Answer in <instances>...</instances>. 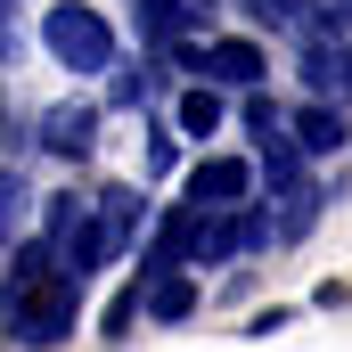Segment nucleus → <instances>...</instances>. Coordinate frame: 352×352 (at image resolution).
I'll return each mask as SVG.
<instances>
[{"label": "nucleus", "instance_id": "9d476101", "mask_svg": "<svg viewBox=\"0 0 352 352\" xmlns=\"http://www.w3.org/2000/svg\"><path fill=\"white\" fill-rule=\"evenodd\" d=\"M263 180H270V197H303V148L278 131V140H263Z\"/></svg>", "mask_w": 352, "mask_h": 352}, {"label": "nucleus", "instance_id": "423d86ee", "mask_svg": "<svg viewBox=\"0 0 352 352\" xmlns=\"http://www.w3.org/2000/svg\"><path fill=\"white\" fill-rule=\"evenodd\" d=\"M41 148H50V156H90V148H98V107H90V98L50 107V115H41Z\"/></svg>", "mask_w": 352, "mask_h": 352}, {"label": "nucleus", "instance_id": "0eeeda50", "mask_svg": "<svg viewBox=\"0 0 352 352\" xmlns=\"http://www.w3.org/2000/svg\"><path fill=\"white\" fill-rule=\"evenodd\" d=\"M303 82H311V98H336L344 107L352 98V50L344 41H311L303 50Z\"/></svg>", "mask_w": 352, "mask_h": 352}, {"label": "nucleus", "instance_id": "20e7f679", "mask_svg": "<svg viewBox=\"0 0 352 352\" xmlns=\"http://www.w3.org/2000/svg\"><path fill=\"white\" fill-rule=\"evenodd\" d=\"M254 180H263V173H254V164H238V156H205V164L188 173V197H197V205H213V213H238Z\"/></svg>", "mask_w": 352, "mask_h": 352}, {"label": "nucleus", "instance_id": "9b49d317", "mask_svg": "<svg viewBox=\"0 0 352 352\" xmlns=\"http://www.w3.org/2000/svg\"><path fill=\"white\" fill-rule=\"evenodd\" d=\"M148 311L173 328V320H188V311H197V287H188L180 270H173V278H156V287H148Z\"/></svg>", "mask_w": 352, "mask_h": 352}, {"label": "nucleus", "instance_id": "1a4fd4ad", "mask_svg": "<svg viewBox=\"0 0 352 352\" xmlns=\"http://www.w3.org/2000/svg\"><path fill=\"white\" fill-rule=\"evenodd\" d=\"M213 16V0H140V25H148V41H164L173 50L180 33H197Z\"/></svg>", "mask_w": 352, "mask_h": 352}, {"label": "nucleus", "instance_id": "f8f14e48", "mask_svg": "<svg viewBox=\"0 0 352 352\" xmlns=\"http://www.w3.org/2000/svg\"><path fill=\"white\" fill-rule=\"evenodd\" d=\"M238 115H246V131H254V140H278V131H287V107L263 98V90H246V107H238Z\"/></svg>", "mask_w": 352, "mask_h": 352}, {"label": "nucleus", "instance_id": "6e6552de", "mask_svg": "<svg viewBox=\"0 0 352 352\" xmlns=\"http://www.w3.org/2000/svg\"><path fill=\"white\" fill-rule=\"evenodd\" d=\"M173 123L188 131V140H213L221 123H230V98H221V82H188L173 98Z\"/></svg>", "mask_w": 352, "mask_h": 352}, {"label": "nucleus", "instance_id": "ddd939ff", "mask_svg": "<svg viewBox=\"0 0 352 352\" xmlns=\"http://www.w3.org/2000/svg\"><path fill=\"white\" fill-rule=\"evenodd\" d=\"M25 205H33V188H25V173H0V238L25 221Z\"/></svg>", "mask_w": 352, "mask_h": 352}, {"label": "nucleus", "instance_id": "4468645a", "mask_svg": "<svg viewBox=\"0 0 352 352\" xmlns=\"http://www.w3.org/2000/svg\"><path fill=\"white\" fill-rule=\"evenodd\" d=\"M311 16H320V33H336V25H352V0H320Z\"/></svg>", "mask_w": 352, "mask_h": 352}, {"label": "nucleus", "instance_id": "7ed1b4c3", "mask_svg": "<svg viewBox=\"0 0 352 352\" xmlns=\"http://www.w3.org/2000/svg\"><path fill=\"white\" fill-rule=\"evenodd\" d=\"M173 58L197 74V82H221V90H263V74H270L263 41H246V33H221V41H173Z\"/></svg>", "mask_w": 352, "mask_h": 352}, {"label": "nucleus", "instance_id": "f03ea898", "mask_svg": "<svg viewBox=\"0 0 352 352\" xmlns=\"http://www.w3.org/2000/svg\"><path fill=\"white\" fill-rule=\"evenodd\" d=\"M41 50H50L66 74H115V25H107L90 0H50V8H41Z\"/></svg>", "mask_w": 352, "mask_h": 352}, {"label": "nucleus", "instance_id": "39448f33", "mask_svg": "<svg viewBox=\"0 0 352 352\" xmlns=\"http://www.w3.org/2000/svg\"><path fill=\"white\" fill-rule=\"evenodd\" d=\"M287 140H295L303 156H336V148L352 140V123H344V107H336V98H303V107L287 115Z\"/></svg>", "mask_w": 352, "mask_h": 352}, {"label": "nucleus", "instance_id": "f257e3e1", "mask_svg": "<svg viewBox=\"0 0 352 352\" xmlns=\"http://www.w3.org/2000/svg\"><path fill=\"white\" fill-rule=\"evenodd\" d=\"M0 311H8V336L25 352H50L74 336V311H82V278L58 263V270H8L0 287Z\"/></svg>", "mask_w": 352, "mask_h": 352}]
</instances>
